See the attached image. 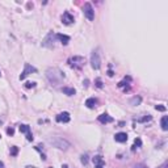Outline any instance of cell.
Instances as JSON below:
<instances>
[{"instance_id":"6da1fadb","label":"cell","mask_w":168,"mask_h":168,"mask_svg":"<svg viewBox=\"0 0 168 168\" xmlns=\"http://www.w3.org/2000/svg\"><path fill=\"white\" fill-rule=\"evenodd\" d=\"M46 78L53 86H58L64 80V74L57 67H50L46 70Z\"/></svg>"},{"instance_id":"d6a6232c","label":"cell","mask_w":168,"mask_h":168,"mask_svg":"<svg viewBox=\"0 0 168 168\" xmlns=\"http://www.w3.org/2000/svg\"><path fill=\"white\" fill-rule=\"evenodd\" d=\"M3 125V120H0V126H2Z\"/></svg>"},{"instance_id":"2e32d148","label":"cell","mask_w":168,"mask_h":168,"mask_svg":"<svg viewBox=\"0 0 168 168\" xmlns=\"http://www.w3.org/2000/svg\"><path fill=\"white\" fill-rule=\"evenodd\" d=\"M57 39H59L62 45H67V43L70 42V37L64 36V34H57Z\"/></svg>"},{"instance_id":"3957f363","label":"cell","mask_w":168,"mask_h":168,"mask_svg":"<svg viewBox=\"0 0 168 168\" xmlns=\"http://www.w3.org/2000/svg\"><path fill=\"white\" fill-rule=\"evenodd\" d=\"M67 63H68V66L71 68L80 70L84 66V63H86V59H84L83 57H80V55H74V57H71V58H68Z\"/></svg>"},{"instance_id":"e575fe53","label":"cell","mask_w":168,"mask_h":168,"mask_svg":"<svg viewBox=\"0 0 168 168\" xmlns=\"http://www.w3.org/2000/svg\"><path fill=\"white\" fill-rule=\"evenodd\" d=\"M49 168H53V167H49Z\"/></svg>"},{"instance_id":"f546056e","label":"cell","mask_w":168,"mask_h":168,"mask_svg":"<svg viewBox=\"0 0 168 168\" xmlns=\"http://www.w3.org/2000/svg\"><path fill=\"white\" fill-rule=\"evenodd\" d=\"M62 168H68V166L67 164H63V166H62Z\"/></svg>"},{"instance_id":"4dcf8cb0","label":"cell","mask_w":168,"mask_h":168,"mask_svg":"<svg viewBox=\"0 0 168 168\" xmlns=\"http://www.w3.org/2000/svg\"><path fill=\"white\" fill-rule=\"evenodd\" d=\"M26 168H37V167H34V166H28Z\"/></svg>"},{"instance_id":"44dd1931","label":"cell","mask_w":168,"mask_h":168,"mask_svg":"<svg viewBox=\"0 0 168 168\" xmlns=\"http://www.w3.org/2000/svg\"><path fill=\"white\" fill-rule=\"evenodd\" d=\"M17 154H19V147H17V146H12V147H11V155L16 156Z\"/></svg>"},{"instance_id":"7c38bea8","label":"cell","mask_w":168,"mask_h":168,"mask_svg":"<svg viewBox=\"0 0 168 168\" xmlns=\"http://www.w3.org/2000/svg\"><path fill=\"white\" fill-rule=\"evenodd\" d=\"M114 141L118 143H125L127 141V134L126 133H117V134L114 135Z\"/></svg>"},{"instance_id":"d4e9b609","label":"cell","mask_w":168,"mask_h":168,"mask_svg":"<svg viewBox=\"0 0 168 168\" xmlns=\"http://www.w3.org/2000/svg\"><path fill=\"white\" fill-rule=\"evenodd\" d=\"M7 134L12 137L13 134H15V129H13V127H8V129H7Z\"/></svg>"},{"instance_id":"d590c367","label":"cell","mask_w":168,"mask_h":168,"mask_svg":"<svg viewBox=\"0 0 168 168\" xmlns=\"http://www.w3.org/2000/svg\"><path fill=\"white\" fill-rule=\"evenodd\" d=\"M0 138H2V135H0Z\"/></svg>"},{"instance_id":"ffe728a7","label":"cell","mask_w":168,"mask_h":168,"mask_svg":"<svg viewBox=\"0 0 168 168\" xmlns=\"http://www.w3.org/2000/svg\"><path fill=\"white\" fill-rule=\"evenodd\" d=\"M160 125H162V129L167 131L168 130V123H167V116H163L162 118V121H160Z\"/></svg>"},{"instance_id":"4fadbf2b","label":"cell","mask_w":168,"mask_h":168,"mask_svg":"<svg viewBox=\"0 0 168 168\" xmlns=\"http://www.w3.org/2000/svg\"><path fill=\"white\" fill-rule=\"evenodd\" d=\"M99 121H100L101 123H110V122H113L114 120L109 116V114L103 113V114H100V116H99Z\"/></svg>"},{"instance_id":"836d02e7","label":"cell","mask_w":168,"mask_h":168,"mask_svg":"<svg viewBox=\"0 0 168 168\" xmlns=\"http://www.w3.org/2000/svg\"><path fill=\"white\" fill-rule=\"evenodd\" d=\"M0 75H2V71H0Z\"/></svg>"},{"instance_id":"9c48e42d","label":"cell","mask_w":168,"mask_h":168,"mask_svg":"<svg viewBox=\"0 0 168 168\" xmlns=\"http://www.w3.org/2000/svg\"><path fill=\"white\" fill-rule=\"evenodd\" d=\"M74 21H75V19L70 12H64L63 15H62V23H63L64 25H71Z\"/></svg>"},{"instance_id":"f1b7e54d","label":"cell","mask_w":168,"mask_h":168,"mask_svg":"<svg viewBox=\"0 0 168 168\" xmlns=\"http://www.w3.org/2000/svg\"><path fill=\"white\" fill-rule=\"evenodd\" d=\"M0 168H4V163L3 162H0Z\"/></svg>"},{"instance_id":"d6986e66","label":"cell","mask_w":168,"mask_h":168,"mask_svg":"<svg viewBox=\"0 0 168 168\" xmlns=\"http://www.w3.org/2000/svg\"><path fill=\"white\" fill-rule=\"evenodd\" d=\"M141 146H142V141H141V138H137L134 141V144L131 146V151H135L137 148H139Z\"/></svg>"},{"instance_id":"e0dca14e","label":"cell","mask_w":168,"mask_h":168,"mask_svg":"<svg viewBox=\"0 0 168 168\" xmlns=\"http://www.w3.org/2000/svg\"><path fill=\"white\" fill-rule=\"evenodd\" d=\"M63 93H66L67 96H74L75 93H76V91L74 89V88H70V87H63Z\"/></svg>"},{"instance_id":"484cf974","label":"cell","mask_w":168,"mask_h":168,"mask_svg":"<svg viewBox=\"0 0 168 168\" xmlns=\"http://www.w3.org/2000/svg\"><path fill=\"white\" fill-rule=\"evenodd\" d=\"M96 87L103 88V82H101V79H96Z\"/></svg>"},{"instance_id":"1f68e13d","label":"cell","mask_w":168,"mask_h":168,"mask_svg":"<svg viewBox=\"0 0 168 168\" xmlns=\"http://www.w3.org/2000/svg\"><path fill=\"white\" fill-rule=\"evenodd\" d=\"M162 168H167V163H164V164H163V167Z\"/></svg>"},{"instance_id":"83f0119b","label":"cell","mask_w":168,"mask_h":168,"mask_svg":"<svg viewBox=\"0 0 168 168\" xmlns=\"http://www.w3.org/2000/svg\"><path fill=\"white\" fill-rule=\"evenodd\" d=\"M133 168H148V167L146 166V164H142V163H139V164H135Z\"/></svg>"},{"instance_id":"4316f807","label":"cell","mask_w":168,"mask_h":168,"mask_svg":"<svg viewBox=\"0 0 168 168\" xmlns=\"http://www.w3.org/2000/svg\"><path fill=\"white\" fill-rule=\"evenodd\" d=\"M155 109H156V110H160V112H164V110H166V107H163V105H156Z\"/></svg>"},{"instance_id":"603a6c76","label":"cell","mask_w":168,"mask_h":168,"mask_svg":"<svg viewBox=\"0 0 168 168\" xmlns=\"http://www.w3.org/2000/svg\"><path fill=\"white\" fill-rule=\"evenodd\" d=\"M80 160H82V164H84V166L88 164V155H87V154H86V155H82Z\"/></svg>"},{"instance_id":"8fae6325","label":"cell","mask_w":168,"mask_h":168,"mask_svg":"<svg viewBox=\"0 0 168 168\" xmlns=\"http://www.w3.org/2000/svg\"><path fill=\"white\" fill-rule=\"evenodd\" d=\"M92 160H93L95 168H104L105 162H104V159H103V156H101V155H95Z\"/></svg>"},{"instance_id":"7402d4cb","label":"cell","mask_w":168,"mask_h":168,"mask_svg":"<svg viewBox=\"0 0 168 168\" xmlns=\"http://www.w3.org/2000/svg\"><path fill=\"white\" fill-rule=\"evenodd\" d=\"M151 120H152V117L150 116V114H147V116H144V117H142V118H139L138 122H148V121H151Z\"/></svg>"},{"instance_id":"277c9868","label":"cell","mask_w":168,"mask_h":168,"mask_svg":"<svg viewBox=\"0 0 168 168\" xmlns=\"http://www.w3.org/2000/svg\"><path fill=\"white\" fill-rule=\"evenodd\" d=\"M91 66L93 70H99L101 67V59H100V54L99 50H93L91 55Z\"/></svg>"},{"instance_id":"7a4b0ae2","label":"cell","mask_w":168,"mask_h":168,"mask_svg":"<svg viewBox=\"0 0 168 168\" xmlns=\"http://www.w3.org/2000/svg\"><path fill=\"white\" fill-rule=\"evenodd\" d=\"M49 142L54 146V147L59 148V150H63V151H66V150L70 147V142H68V141L60 138V137H54V138H50V139H49Z\"/></svg>"},{"instance_id":"cb8c5ba5","label":"cell","mask_w":168,"mask_h":168,"mask_svg":"<svg viewBox=\"0 0 168 168\" xmlns=\"http://www.w3.org/2000/svg\"><path fill=\"white\" fill-rule=\"evenodd\" d=\"M34 87H36V83L34 82H28L25 84V88H34Z\"/></svg>"},{"instance_id":"ac0fdd59","label":"cell","mask_w":168,"mask_h":168,"mask_svg":"<svg viewBox=\"0 0 168 168\" xmlns=\"http://www.w3.org/2000/svg\"><path fill=\"white\" fill-rule=\"evenodd\" d=\"M130 105H139L141 103H142V97L141 96H135V97H133V99H130Z\"/></svg>"},{"instance_id":"9a60e30c","label":"cell","mask_w":168,"mask_h":168,"mask_svg":"<svg viewBox=\"0 0 168 168\" xmlns=\"http://www.w3.org/2000/svg\"><path fill=\"white\" fill-rule=\"evenodd\" d=\"M130 82H131V78L130 76H126V78H123V80H121L120 83H118V87L120 88H123V87H126V91L129 89V84H130Z\"/></svg>"},{"instance_id":"5b68a950","label":"cell","mask_w":168,"mask_h":168,"mask_svg":"<svg viewBox=\"0 0 168 168\" xmlns=\"http://www.w3.org/2000/svg\"><path fill=\"white\" fill-rule=\"evenodd\" d=\"M84 15H86V17L89 21H93L95 20V9H93V7H92V4L91 3H86L84 4Z\"/></svg>"},{"instance_id":"8992f818","label":"cell","mask_w":168,"mask_h":168,"mask_svg":"<svg viewBox=\"0 0 168 168\" xmlns=\"http://www.w3.org/2000/svg\"><path fill=\"white\" fill-rule=\"evenodd\" d=\"M55 39H57V34H55V33H53V32H50V33H49L47 36H46V38L42 41V46L51 49L53 46H54Z\"/></svg>"},{"instance_id":"30bf717a","label":"cell","mask_w":168,"mask_h":168,"mask_svg":"<svg viewBox=\"0 0 168 168\" xmlns=\"http://www.w3.org/2000/svg\"><path fill=\"white\" fill-rule=\"evenodd\" d=\"M57 122H63V123H67L70 122V120H71V117H70V113L67 112H63V113H59L58 116H57Z\"/></svg>"},{"instance_id":"5bb4252c","label":"cell","mask_w":168,"mask_h":168,"mask_svg":"<svg viewBox=\"0 0 168 168\" xmlns=\"http://www.w3.org/2000/svg\"><path fill=\"white\" fill-rule=\"evenodd\" d=\"M97 99H95V97H89V99H87V101H86V107L87 108H89V109H93V108H96L97 107Z\"/></svg>"},{"instance_id":"ba28073f","label":"cell","mask_w":168,"mask_h":168,"mask_svg":"<svg viewBox=\"0 0 168 168\" xmlns=\"http://www.w3.org/2000/svg\"><path fill=\"white\" fill-rule=\"evenodd\" d=\"M19 129L21 133H24V134L26 135V139L29 141V142H32L33 141V135H32V131H30V126L29 125H20Z\"/></svg>"},{"instance_id":"52a82bcc","label":"cell","mask_w":168,"mask_h":168,"mask_svg":"<svg viewBox=\"0 0 168 168\" xmlns=\"http://www.w3.org/2000/svg\"><path fill=\"white\" fill-rule=\"evenodd\" d=\"M32 72H37V70L36 67H33L32 64H29V63H25V67H24V71L23 74L20 75V80H24V79L28 76V75H30Z\"/></svg>"}]
</instances>
